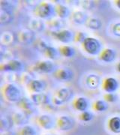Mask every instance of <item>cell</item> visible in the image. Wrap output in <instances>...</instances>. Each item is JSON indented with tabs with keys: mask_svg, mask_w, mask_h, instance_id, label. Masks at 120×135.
Segmentation results:
<instances>
[{
	"mask_svg": "<svg viewBox=\"0 0 120 135\" xmlns=\"http://www.w3.org/2000/svg\"><path fill=\"white\" fill-rule=\"evenodd\" d=\"M83 44L85 50L91 55H96L101 51V43L98 39L94 38H87Z\"/></svg>",
	"mask_w": 120,
	"mask_h": 135,
	"instance_id": "6da1fadb",
	"label": "cell"
},
{
	"mask_svg": "<svg viewBox=\"0 0 120 135\" xmlns=\"http://www.w3.org/2000/svg\"><path fill=\"white\" fill-rule=\"evenodd\" d=\"M4 95L5 98L11 102H19L21 99V94L18 88L12 85H6L4 89Z\"/></svg>",
	"mask_w": 120,
	"mask_h": 135,
	"instance_id": "7a4b0ae2",
	"label": "cell"
},
{
	"mask_svg": "<svg viewBox=\"0 0 120 135\" xmlns=\"http://www.w3.org/2000/svg\"><path fill=\"white\" fill-rule=\"evenodd\" d=\"M56 13L55 8L51 4L43 2L38 5L35 10V14L41 18H48Z\"/></svg>",
	"mask_w": 120,
	"mask_h": 135,
	"instance_id": "3957f363",
	"label": "cell"
},
{
	"mask_svg": "<svg viewBox=\"0 0 120 135\" xmlns=\"http://www.w3.org/2000/svg\"><path fill=\"white\" fill-rule=\"evenodd\" d=\"M35 33L30 29H24L20 31L17 34V40L23 44H29L35 41Z\"/></svg>",
	"mask_w": 120,
	"mask_h": 135,
	"instance_id": "277c9868",
	"label": "cell"
},
{
	"mask_svg": "<svg viewBox=\"0 0 120 135\" xmlns=\"http://www.w3.org/2000/svg\"><path fill=\"white\" fill-rule=\"evenodd\" d=\"M23 69V65L21 62L16 59L10 60L5 64H2L1 65V70L5 71H14V72H20Z\"/></svg>",
	"mask_w": 120,
	"mask_h": 135,
	"instance_id": "5b68a950",
	"label": "cell"
},
{
	"mask_svg": "<svg viewBox=\"0 0 120 135\" xmlns=\"http://www.w3.org/2000/svg\"><path fill=\"white\" fill-rule=\"evenodd\" d=\"M53 35L57 39L58 41L63 43H69L74 39V35L72 32L65 29V30H59L53 32Z\"/></svg>",
	"mask_w": 120,
	"mask_h": 135,
	"instance_id": "8992f818",
	"label": "cell"
},
{
	"mask_svg": "<svg viewBox=\"0 0 120 135\" xmlns=\"http://www.w3.org/2000/svg\"><path fill=\"white\" fill-rule=\"evenodd\" d=\"M55 66L50 61H41L36 63L35 65V71L39 73H51L54 71Z\"/></svg>",
	"mask_w": 120,
	"mask_h": 135,
	"instance_id": "52a82bcc",
	"label": "cell"
},
{
	"mask_svg": "<svg viewBox=\"0 0 120 135\" xmlns=\"http://www.w3.org/2000/svg\"><path fill=\"white\" fill-rule=\"evenodd\" d=\"M58 127L62 131H69L74 126V121L67 116H61L57 122Z\"/></svg>",
	"mask_w": 120,
	"mask_h": 135,
	"instance_id": "ba28073f",
	"label": "cell"
},
{
	"mask_svg": "<svg viewBox=\"0 0 120 135\" xmlns=\"http://www.w3.org/2000/svg\"><path fill=\"white\" fill-rule=\"evenodd\" d=\"M53 77L59 80H70L73 77V72L68 68H59L53 73Z\"/></svg>",
	"mask_w": 120,
	"mask_h": 135,
	"instance_id": "9c48e42d",
	"label": "cell"
},
{
	"mask_svg": "<svg viewBox=\"0 0 120 135\" xmlns=\"http://www.w3.org/2000/svg\"><path fill=\"white\" fill-rule=\"evenodd\" d=\"M16 39H17V37H16L14 32H10V31H6V32H4L1 35V44L2 45H4V46L12 45L15 44Z\"/></svg>",
	"mask_w": 120,
	"mask_h": 135,
	"instance_id": "30bf717a",
	"label": "cell"
},
{
	"mask_svg": "<svg viewBox=\"0 0 120 135\" xmlns=\"http://www.w3.org/2000/svg\"><path fill=\"white\" fill-rule=\"evenodd\" d=\"M118 87H119V83L117 82V80L113 77L107 78L104 80V89L108 93L114 92L118 89Z\"/></svg>",
	"mask_w": 120,
	"mask_h": 135,
	"instance_id": "8fae6325",
	"label": "cell"
},
{
	"mask_svg": "<svg viewBox=\"0 0 120 135\" xmlns=\"http://www.w3.org/2000/svg\"><path fill=\"white\" fill-rule=\"evenodd\" d=\"M32 101L36 104H47L50 101L49 96L47 95L40 92V93H35L31 95Z\"/></svg>",
	"mask_w": 120,
	"mask_h": 135,
	"instance_id": "7c38bea8",
	"label": "cell"
},
{
	"mask_svg": "<svg viewBox=\"0 0 120 135\" xmlns=\"http://www.w3.org/2000/svg\"><path fill=\"white\" fill-rule=\"evenodd\" d=\"M38 122L40 126L47 130L51 129L54 126V121L50 116L47 115H42L39 116Z\"/></svg>",
	"mask_w": 120,
	"mask_h": 135,
	"instance_id": "4fadbf2b",
	"label": "cell"
},
{
	"mask_svg": "<svg viewBox=\"0 0 120 135\" xmlns=\"http://www.w3.org/2000/svg\"><path fill=\"white\" fill-rule=\"evenodd\" d=\"M73 97V92L68 88H63L57 92V98L62 103L68 101Z\"/></svg>",
	"mask_w": 120,
	"mask_h": 135,
	"instance_id": "5bb4252c",
	"label": "cell"
},
{
	"mask_svg": "<svg viewBox=\"0 0 120 135\" xmlns=\"http://www.w3.org/2000/svg\"><path fill=\"white\" fill-rule=\"evenodd\" d=\"M116 58L115 50L112 49H105L101 52L100 55V59L101 60L104 61L106 62H113Z\"/></svg>",
	"mask_w": 120,
	"mask_h": 135,
	"instance_id": "9a60e30c",
	"label": "cell"
},
{
	"mask_svg": "<svg viewBox=\"0 0 120 135\" xmlns=\"http://www.w3.org/2000/svg\"><path fill=\"white\" fill-rule=\"evenodd\" d=\"M12 119L16 125L21 126V125L27 123V122L29 120V117H28V114L26 113L25 112H23V113H15L13 115Z\"/></svg>",
	"mask_w": 120,
	"mask_h": 135,
	"instance_id": "2e32d148",
	"label": "cell"
},
{
	"mask_svg": "<svg viewBox=\"0 0 120 135\" xmlns=\"http://www.w3.org/2000/svg\"><path fill=\"white\" fill-rule=\"evenodd\" d=\"M29 89L35 93H40L45 89V84L41 80H33L29 83Z\"/></svg>",
	"mask_w": 120,
	"mask_h": 135,
	"instance_id": "e0dca14e",
	"label": "cell"
},
{
	"mask_svg": "<svg viewBox=\"0 0 120 135\" xmlns=\"http://www.w3.org/2000/svg\"><path fill=\"white\" fill-rule=\"evenodd\" d=\"M101 83V79L95 74H90L87 77V83L90 89H97Z\"/></svg>",
	"mask_w": 120,
	"mask_h": 135,
	"instance_id": "ac0fdd59",
	"label": "cell"
},
{
	"mask_svg": "<svg viewBox=\"0 0 120 135\" xmlns=\"http://www.w3.org/2000/svg\"><path fill=\"white\" fill-rule=\"evenodd\" d=\"M18 103L20 107H21L26 113H27L29 111H32L33 110V103L27 98H21Z\"/></svg>",
	"mask_w": 120,
	"mask_h": 135,
	"instance_id": "d6986e66",
	"label": "cell"
},
{
	"mask_svg": "<svg viewBox=\"0 0 120 135\" xmlns=\"http://www.w3.org/2000/svg\"><path fill=\"white\" fill-rule=\"evenodd\" d=\"M72 20L76 23L83 24L87 22V15L83 11H76L72 15Z\"/></svg>",
	"mask_w": 120,
	"mask_h": 135,
	"instance_id": "ffe728a7",
	"label": "cell"
},
{
	"mask_svg": "<svg viewBox=\"0 0 120 135\" xmlns=\"http://www.w3.org/2000/svg\"><path fill=\"white\" fill-rule=\"evenodd\" d=\"M55 11H56V14L60 17V18H66L70 15V11L68 8L66 6L63 5H57L55 7Z\"/></svg>",
	"mask_w": 120,
	"mask_h": 135,
	"instance_id": "44dd1931",
	"label": "cell"
},
{
	"mask_svg": "<svg viewBox=\"0 0 120 135\" xmlns=\"http://www.w3.org/2000/svg\"><path fill=\"white\" fill-rule=\"evenodd\" d=\"M109 128L113 133H120V118L113 117L109 121Z\"/></svg>",
	"mask_w": 120,
	"mask_h": 135,
	"instance_id": "7402d4cb",
	"label": "cell"
},
{
	"mask_svg": "<svg viewBox=\"0 0 120 135\" xmlns=\"http://www.w3.org/2000/svg\"><path fill=\"white\" fill-rule=\"evenodd\" d=\"M74 107L78 110L84 112L88 107V101L85 98H78L74 101Z\"/></svg>",
	"mask_w": 120,
	"mask_h": 135,
	"instance_id": "603a6c76",
	"label": "cell"
},
{
	"mask_svg": "<svg viewBox=\"0 0 120 135\" xmlns=\"http://www.w3.org/2000/svg\"><path fill=\"white\" fill-rule=\"evenodd\" d=\"M13 20L12 14L9 11H5L2 10L0 15V23L1 25H5L11 23Z\"/></svg>",
	"mask_w": 120,
	"mask_h": 135,
	"instance_id": "cb8c5ba5",
	"label": "cell"
},
{
	"mask_svg": "<svg viewBox=\"0 0 120 135\" xmlns=\"http://www.w3.org/2000/svg\"><path fill=\"white\" fill-rule=\"evenodd\" d=\"M13 119H10L9 117H2L0 121V128L2 131H8L13 126Z\"/></svg>",
	"mask_w": 120,
	"mask_h": 135,
	"instance_id": "d4e9b609",
	"label": "cell"
},
{
	"mask_svg": "<svg viewBox=\"0 0 120 135\" xmlns=\"http://www.w3.org/2000/svg\"><path fill=\"white\" fill-rule=\"evenodd\" d=\"M59 51L60 53L64 56L65 57H72L74 53H75V50L74 49L71 47H69V46H63L59 48Z\"/></svg>",
	"mask_w": 120,
	"mask_h": 135,
	"instance_id": "484cf974",
	"label": "cell"
},
{
	"mask_svg": "<svg viewBox=\"0 0 120 135\" xmlns=\"http://www.w3.org/2000/svg\"><path fill=\"white\" fill-rule=\"evenodd\" d=\"M87 26L90 29L97 30L101 27V22L98 19L91 18L87 22Z\"/></svg>",
	"mask_w": 120,
	"mask_h": 135,
	"instance_id": "4316f807",
	"label": "cell"
},
{
	"mask_svg": "<svg viewBox=\"0 0 120 135\" xmlns=\"http://www.w3.org/2000/svg\"><path fill=\"white\" fill-rule=\"evenodd\" d=\"M30 27L32 30L36 31V32H40L42 31L44 28V26L42 21L39 20H32L31 23H30Z\"/></svg>",
	"mask_w": 120,
	"mask_h": 135,
	"instance_id": "83f0119b",
	"label": "cell"
},
{
	"mask_svg": "<svg viewBox=\"0 0 120 135\" xmlns=\"http://www.w3.org/2000/svg\"><path fill=\"white\" fill-rule=\"evenodd\" d=\"M44 53L48 58L51 59H55L57 58L59 56V52L57 50L53 47H50V46H48L47 48L44 51Z\"/></svg>",
	"mask_w": 120,
	"mask_h": 135,
	"instance_id": "f1b7e54d",
	"label": "cell"
},
{
	"mask_svg": "<svg viewBox=\"0 0 120 135\" xmlns=\"http://www.w3.org/2000/svg\"><path fill=\"white\" fill-rule=\"evenodd\" d=\"M107 108H108V105L105 101L99 100V101H97L95 103V109L96 110L103 112V111L107 110Z\"/></svg>",
	"mask_w": 120,
	"mask_h": 135,
	"instance_id": "f546056e",
	"label": "cell"
},
{
	"mask_svg": "<svg viewBox=\"0 0 120 135\" xmlns=\"http://www.w3.org/2000/svg\"><path fill=\"white\" fill-rule=\"evenodd\" d=\"M21 135H35V131L31 126H24L20 132Z\"/></svg>",
	"mask_w": 120,
	"mask_h": 135,
	"instance_id": "4dcf8cb0",
	"label": "cell"
},
{
	"mask_svg": "<svg viewBox=\"0 0 120 135\" xmlns=\"http://www.w3.org/2000/svg\"><path fill=\"white\" fill-rule=\"evenodd\" d=\"M49 25L51 28H56V29H61L63 28L64 26V23L62 20H51Z\"/></svg>",
	"mask_w": 120,
	"mask_h": 135,
	"instance_id": "1f68e13d",
	"label": "cell"
},
{
	"mask_svg": "<svg viewBox=\"0 0 120 135\" xmlns=\"http://www.w3.org/2000/svg\"><path fill=\"white\" fill-rule=\"evenodd\" d=\"M47 44L45 43L43 40H41V39L38 40L36 41V44H35V47L38 49L39 50H40V51H44V52L46 50V49L47 48Z\"/></svg>",
	"mask_w": 120,
	"mask_h": 135,
	"instance_id": "d6a6232c",
	"label": "cell"
},
{
	"mask_svg": "<svg viewBox=\"0 0 120 135\" xmlns=\"http://www.w3.org/2000/svg\"><path fill=\"white\" fill-rule=\"evenodd\" d=\"M92 118H93V115L88 111L83 112L80 116V119L82 121H84V122H89L92 119Z\"/></svg>",
	"mask_w": 120,
	"mask_h": 135,
	"instance_id": "836d02e7",
	"label": "cell"
},
{
	"mask_svg": "<svg viewBox=\"0 0 120 135\" xmlns=\"http://www.w3.org/2000/svg\"><path fill=\"white\" fill-rule=\"evenodd\" d=\"M75 41H78V42H84V41L87 38V35H86V34L84 33V32H78V33L76 35V36H75Z\"/></svg>",
	"mask_w": 120,
	"mask_h": 135,
	"instance_id": "e575fe53",
	"label": "cell"
},
{
	"mask_svg": "<svg viewBox=\"0 0 120 135\" xmlns=\"http://www.w3.org/2000/svg\"><path fill=\"white\" fill-rule=\"evenodd\" d=\"M104 99L108 102H114L116 100V96L113 93H107L104 95Z\"/></svg>",
	"mask_w": 120,
	"mask_h": 135,
	"instance_id": "d590c367",
	"label": "cell"
},
{
	"mask_svg": "<svg viewBox=\"0 0 120 135\" xmlns=\"http://www.w3.org/2000/svg\"><path fill=\"white\" fill-rule=\"evenodd\" d=\"M113 32L116 36H119L120 37V23H116L113 26Z\"/></svg>",
	"mask_w": 120,
	"mask_h": 135,
	"instance_id": "8d00e7d4",
	"label": "cell"
},
{
	"mask_svg": "<svg viewBox=\"0 0 120 135\" xmlns=\"http://www.w3.org/2000/svg\"><path fill=\"white\" fill-rule=\"evenodd\" d=\"M92 5H93V3L92 1H84L83 4V7L86 9L89 10L92 8Z\"/></svg>",
	"mask_w": 120,
	"mask_h": 135,
	"instance_id": "74e56055",
	"label": "cell"
},
{
	"mask_svg": "<svg viewBox=\"0 0 120 135\" xmlns=\"http://www.w3.org/2000/svg\"><path fill=\"white\" fill-rule=\"evenodd\" d=\"M2 135H14V134L13 133H11V132H10V131H5V134H2Z\"/></svg>",
	"mask_w": 120,
	"mask_h": 135,
	"instance_id": "f35d334b",
	"label": "cell"
},
{
	"mask_svg": "<svg viewBox=\"0 0 120 135\" xmlns=\"http://www.w3.org/2000/svg\"><path fill=\"white\" fill-rule=\"evenodd\" d=\"M116 5H117V7L120 8V0H118V1H116Z\"/></svg>",
	"mask_w": 120,
	"mask_h": 135,
	"instance_id": "ab89813d",
	"label": "cell"
},
{
	"mask_svg": "<svg viewBox=\"0 0 120 135\" xmlns=\"http://www.w3.org/2000/svg\"><path fill=\"white\" fill-rule=\"evenodd\" d=\"M117 68H118V71L120 72V63H119L118 66H117Z\"/></svg>",
	"mask_w": 120,
	"mask_h": 135,
	"instance_id": "60d3db41",
	"label": "cell"
}]
</instances>
